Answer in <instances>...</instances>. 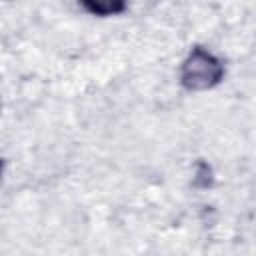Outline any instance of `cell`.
I'll use <instances>...</instances> for the list:
<instances>
[{"label": "cell", "mask_w": 256, "mask_h": 256, "mask_svg": "<svg viewBox=\"0 0 256 256\" xmlns=\"http://www.w3.org/2000/svg\"><path fill=\"white\" fill-rule=\"evenodd\" d=\"M224 76V64L206 48L196 46L186 56L180 68V82L186 90H208L214 88Z\"/></svg>", "instance_id": "obj_1"}, {"label": "cell", "mask_w": 256, "mask_h": 256, "mask_svg": "<svg viewBox=\"0 0 256 256\" xmlns=\"http://www.w3.org/2000/svg\"><path fill=\"white\" fill-rule=\"evenodd\" d=\"M80 6L94 16H114L126 10V0H80Z\"/></svg>", "instance_id": "obj_2"}]
</instances>
